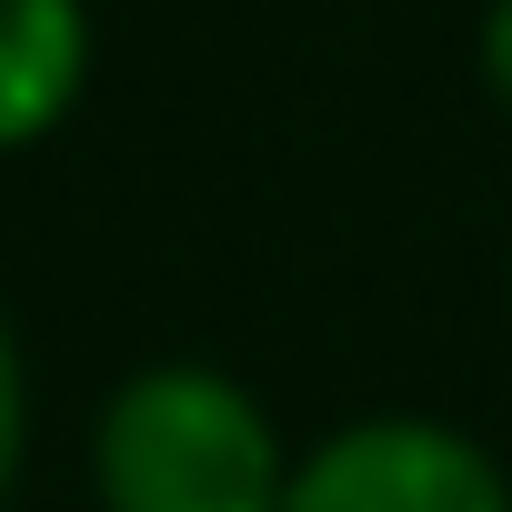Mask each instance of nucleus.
<instances>
[{"instance_id":"f257e3e1","label":"nucleus","mask_w":512,"mask_h":512,"mask_svg":"<svg viewBox=\"0 0 512 512\" xmlns=\"http://www.w3.org/2000/svg\"><path fill=\"white\" fill-rule=\"evenodd\" d=\"M101 512H282L292 452L221 362H141L91 422Z\"/></svg>"},{"instance_id":"f03ea898","label":"nucleus","mask_w":512,"mask_h":512,"mask_svg":"<svg viewBox=\"0 0 512 512\" xmlns=\"http://www.w3.org/2000/svg\"><path fill=\"white\" fill-rule=\"evenodd\" d=\"M282 512H512V472L432 412H372L292 462Z\"/></svg>"},{"instance_id":"7ed1b4c3","label":"nucleus","mask_w":512,"mask_h":512,"mask_svg":"<svg viewBox=\"0 0 512 512\" xmlns=\"http://www.w3.org/2000/svg\"><path fill=\"white\" fill-rule=\"evenodd\" d=\"M91 81V11L81 0H0V151H31L71 121Z\"/></svg>"},{"instance_id":"20e7f679","label":"nucleus","mask_w":512,"mask_h":512,"mask_svg":"<svg viewBox=\"0 0 512 512\" xmlns=\"http://www.w3.org/2000/svg\"><path fill=\"white\" fill-rule=\"evenodd\" d=\"M21 452H31V382H21V342L0 322V502L21 482Z\"/></svg>"},{"instance_id":"39448f33","label":"nucleus","mask_w":512,"mask_h":512,"mask_svg":"<svg viewBox=\"0 0 512 512\" xmlns=\"http://www.w3.org/2000/svg\"><path fill=\"white\" fill-rule=\"evenodd\" d=\"M482 81H492V101L512 111V0L482 11Z\"/></svg>"}]
</instances>
